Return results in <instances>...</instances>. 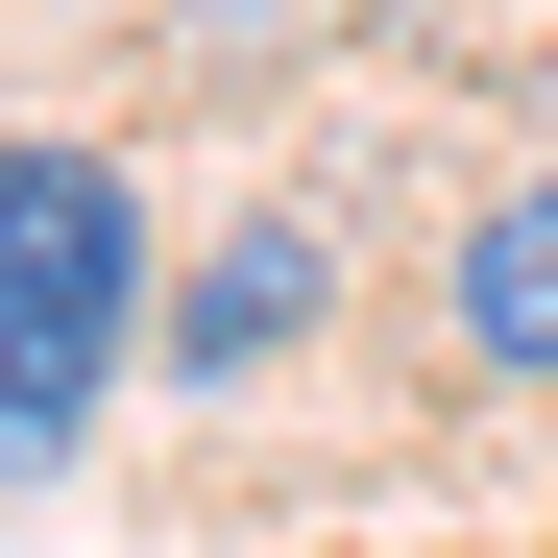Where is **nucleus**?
<instances>
[{"instance_id":"3","label":"nucleus","mask_w":558,"mask_h":558,"mask_svg":"<svg viewBox=\"0 0 558 558\" xmlns=\"http://www.w3.org/2000/svg\"><path fill=\"white\" fill-rule=\"evenodd\" d=\"M461 364H486V389H558V195L461 219Z\"/></svg>"},{"instance_id":"1","label":"nucleus","mask_w":558,"mask_h":558,"mask_svg":"<svg viewBox=\"0 0 558 558\" xmlns=\"http://www.w3.org/2000/svg\"><path fill=\"white\" fill-rule=\"evenodd\" d=\"M122 340H146V195L98 146H0V486L98 437Z\"/></svg>"},{"instance_id":"2","label":"nucleus","mask_w":558,"mask_h":558,"mask_svg":"<svg viewBox=\"0 0 558 558\" xmlns=\"http://www.w3.org/2000/svg\"><path fill=\"white\" fill-rule=\"evenodd\" d=\"M316 340V219H243L195 292H170V364H195V389H243V364H292Z\"/></svg>"}]
</instances>
